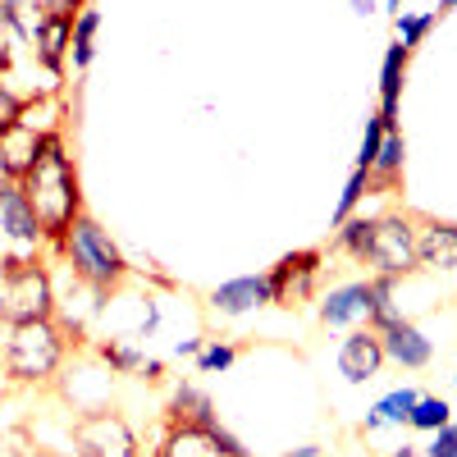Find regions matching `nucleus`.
<instances>
[{
	"mask_svg": "<svg viewBox=\"0 0 457 457\" xmlns=\"http://www.w3.org/2000/svg\"><path fill=\"white\" fill-rule=\"evenodd\" d=\"M23 197L32 202L37 220H42L46 238L60 243L64 228L83 215V187H79V170H73L69 151H64V137L60 133H46L42 142V156L32 161V170L19 179Z\"/></svg>",
	"mask_w": 457,
	"mask_h": 457,
	"instance_id": "1",
	"label": "nucleus"
},
{
	"mask_svg": "<svg viewBox=\"0 0 457 457\" xmlns=\"http://www.w3.org/2000/svg\"><path fill=\"white\" fill-rule=\"evenodd\" d=\"M60 252H64V261H69L73 279L87 284L92 293H114V288L129 279V270H133L129 256H124V247L114 243L110 228H105L101 220H92L87 211L64 228Z\"/></svg>",
	"mask_w": 457,
	"mask_h": 457,
	"instance_id": "2",
	"label": "nucleus"
},
{
	"mask_svg": "<svg viewBox=\"0 0 457 457\" xmlns=\"http://www.w3.org/2000/svg\"><path fill=\"white\" fill-rule=\"evenodd\" d=\"M64 334L55 320L5 325V375L14 385H42L64 361Z\"/></svg>",
	"mask_w": 457,
	"mask_h": 457,
	"instance_id": "3",
	"label": "nucleus"
},
{
	"mask_svg": "<svg viewBox=\"0 0 457 457\" xmlns=\"http://www.w3.org/2000/svg\"><path fill=\"white\" fill-rule=\"evenodd\" d=\"M55 279L46 265H19L0 270V325H32V320H55Z\"/></svg>",
	"mask_w": 457,
	"mask_h": 457,
	"instance_id": "4",
	"label": "nucleus"
},
{
	"mask_svg": "<svg viewBox=\"0 0 457 457\" xmlns=\"http://www.w3.org/2000/svg\"><path fill=\"white\" fill-rule=\"evenodd\" d=\"M375 275H385V279H398L407 270H416V224L407 215H379L375 228H370V247L361 256Z\"/></svg>",
	"mask_w": 457,
	"mask_h": 457,
	"instance_id": "5",
	"label": "nucleus"
},
{
	"mask_svg": "<svg viewBox=\"0 0 457 457\" xmlns=\"http://www.w3.org/2000/svg\"><path fill=\"white\" fill-rule=\"evenodd\" d=\"M73 453L79 457H137V435L120 411L96 407L73 421Z\"/></svg>",
	"mask_w": 457,
	"mask_h": 457,
	"instance_id": "6",
	"label": "nucleus"
},
{
	"mask_svg": "<svg viewBox=\"0 0 457 457\" xmlns=\"http://www.w3.org/2000/svg\"><path fill=\"white\" fill-rule=\"evenodd\" d=\"M270 307H302L312 293H316V279H320V252L316 247H302V252H288L270 265Z\"/></svg>",
	"mask_w": 457,
	"mask_h": 457,
	"instance_id": "7",
	"label": "nucleus"
},
{
	"mask_svg": "<svg viewBox=\"0 0 457 457\" xmlns=\"http://www.w3.org/2000/svg\"><path fill=\"white\" fill-rule=\"evenodd\" d=\"M0 234L19 247V256H32L37 247L46 243V228H42V220H37V211H32V202L23 197L19 183H10L5 197H0Z\"/></svg>",
	"mask_w": 457,
	"mask_h": 457,
	"instance_id": "8",
	"label": "nucleus"
},
{
	"mask_svg": "<svg viewBox=\"0 0 457 457\" xmlns=\"http://www.w3.org/2000/svg\"><path fill=\"white\" fill-rule=\"evenodd\" d=\"M375 316V279H357L329 288V297L320 302V325L338 329V325H370Z\"/></svg>",
	"mask_w": 457,
	"mask_h": 457,
	"instance_id": "9",
	"label": "nucleus"
},
{
	"mask_svg": "<svg viewBox=\"0 0 457 457\" xmlns=\"http://www.w3.org/2000/svg\"><path fill=\"white\" fill-rule=\"evenodd\" d=\"M379 366H385V343H379L375 329L361 325L338 343V370H343L348 385H366V379L379 375Z\"/></svg>",
	"mask_w": 457,
	"mask_h": 457,
	"instance_id": "10",
	"label": "nucleus"
},
{
	"mask_svg": "<svg viewBox=\"0 0 457 457\" xmlns=\"http://www.w3.org/2000/svg\"><path fill=\"white\" fill-rule=\"evenodd\" d=\"M42 142H46V129H32L28 120H19L14 129L0 133V170H5L10 183H19L32 170V161L42 156Z\"/></svg>",
	"mask_w": 457,
	"mask_h": 457,
	"instance_id": "11",
	"label": "nucleus"
},
{
	"mask_svg": "<svg viewBox=\"0 0 457 457\" xmlns=\"http://www.w3.org/2000/svg\"><path fill=\"white\" fill-rule=\"evenodd\" d=\"M379 343H385V361H398L407 370H426L435 357V343L416 329L411 320H394L379 329Z\"/></svg>",
	"mask_w": 457,
	"mask_h": 457,
	"instance_id": "12",
	"label": "nucleus"
},
{
	"mask_svg": "<svg viewBox=\"0 0 457 457\" xmlns=\"http://www.w3.org/2000/svg\"><path fill=\"white\" fill-rule=\"evenodd\" d=\"M206 302H211V312H220V316H247L256 307H270V279L265 275H238V279L220 284Z\"/></svg>",
	"mask_w": 457,
	"mask_h": 457,
	"instance_id": "13",
	"label": "nucleus"
},
{
	"mask_svg": "<svg viewBox=\"0 0 457 457\" xmlns=\"http://www.w3.org/2000/svg\"><path fill=\"white\" fill-rule=\"evenodd\" d=\"M416 261L430 270H457V224L448 220H421L416 228Z\"/></svg>",
	"mask_w": 457,
	"mask_h": 457,
	"instance_id": "14",
	"label": "nucleus"
},
{
	"mask_svg": "<svg viewBox=\"0 0 457 457\" xmlns=\"http://www.w3.org/2000/svg\"><path fill=\"white\" fill-rule=\"evenodd\" d=\"M69 37H73V19L64 14H42L32 28V51H37V64L46 73H64V55H69Z\"/></svg>",
	"mask_w": 457,
	"mask_h": 457,
	"instance_id": "15",
	"label": "nucleus"
},
{
	"mask_svg": "<svg viewBox=\"0 0 457 457\" xmlns=\"http://www.w3.org/2000/svg\"><path fill=\"white\" fill-rule=\"evenodd\" d=\"M165 411H170V426H187V430H211V426L220 421L211 394H206V389H197L193 379L174 385V394H170Z\"/></svg>",
	"mask_w": 457,
	"mask_h": 457,
	"instance_id": "16",
	"label": "nucleus"
},
{
	"mask_svg": "<svg viewBox=\"0 0 457 457\" xmlns=\"http://www.w3.org/2000/svg\"><path fill=\"white\" fill-rule=\"evenodd\" d=\"M407 60L411 51L403 42H394L385 51V64H379V120H385V129H398V105H403V79H407Z\"/></svg>",
	"mask_w": 457,
	"mask_h": 457,
	"instance_id": "17",
	"label": "nucleus"
},
{
	"mask_svg": "<svg viewBox=\"0 0 457 457\" xmlns=\"http://www.w3.org/2000/svg\"><path fill=\"white\" fill-rule=\"evenodd\" d=\"M96 32H101V10L83 5L79 19H73V37H69V55H73V69L79 73H87L96 60Z\"/></svg>",
	"mask_w": 457,
	"mask_h": 457,
	"instance_id": "18",
	"label": "nucleus"
},
{
	"mask_svg": "<svg viewBox=\"0 0 457 457\" xmlns=\"http://www.w3.org/2000/svg\"><path fill=\"white\" fill-rule=\"evenodd\" d=\"M403 156H407V142H403V133L398 129H389L385 133V146H379V156H375V165H370V187H394L398 183V174H403Z\"/></svg>",
	"mask_w": 457,
	"mask_h": 457,
	"instance_id": "19",
	"label": "nucleus"
},
{
	"mask_svg": "<svg viewBox=\"0 0 457 457\" xmlns=\"http://www.w3.org/2000/svg\"><path fill=\"white\" fill-rule=\"evenodd\" d=\"M421 398L416 389H394L385 394L370 411H366V430H379V426H407V416H411V403Z\"/></svg>",
	"mask_w": 457,
	"mask_h": 457,
	"instance_id": "20",
	"label": "nucleus"
},
{
	"mask_svg": "<svg viewBox=\"0 0 457 457\" xmlns=\"http://www.w3.org/2000/svg\"><path fill=\"white\" fill-rule=\"evenodd\" d=\"M156 457H215V448H211L206 430L170 426V430H165V439H161V448H156Z\"/></svg>",
	"mask_w": 457,
	"mask_h": 457,
	"instance_id": "21",
	"label": "nucleus"
},
{
	"mask_svg": "<svg viewBox=\"0 0 457 457\" xmlns=\"http://www.w3.org/2000/svg\"><path fill=\"white\" fill-rule=\"evenodd\" d=\"M453 421V407H448V398H435V394H421L411 403V416H407V426L411 430H426V435H435V430H444Z\"/></svg>",
	"mask_w": 457,
	"mask_h": 457,
	"instance_id": "22",
	"label": "nucleus"
},
{
	"mask_svg": "<svg viewBox=\"0 0 457 457\" xmlns=\"http://www.w3.org/2000/svg\"><path fill=\"white\" fill-rule=\"evenodd\" d=\"M96 357H101L114 375H137V366L146 361L142 348H137V343H129V338H105V343H96Z\"/></svg>",
	"mask_w": 457,
	"mask_h": 457,
	"instance_id": "23",
	"label": "nucleus"
},
{
	"mask_svg": "<svg viewBox=\"0 0 457 457\" xmlns=\"http://www.w3.org/2000/svg\"><path fill=\"white\" fill-rule=\"evenodd\" d=\"M370 228H375V220L370 215H353V220H343L338 224V247L348 252V256H366V247H370Z\"/></svg>",
	"mask_w": 457,
	"mask_h": 457,
	"instance_id": "24",
	"label": "nucleus"
},
{
	"mask_svg": "<svg viewBox=\"0 0 457 457\" xmlns=\"http://www.w3.org/2000/svg\"><path fill=\"white\" fill-rule=\"evenodd\" d=\"M439 23V10H421V14H398L394 19V32H398V42L411 51V46H421L426 42V32Z\"/></svg>",
	"mask_w": 457,
	"mask_h": 457,
	"instance_id": "25",
	"label": "nucleus"
},
{
	"mask_svg": "<svg viewBox=\"0 0 457 457\" xmlns=\"http://www.w3.org/2000/svg\"><path fill=\"white\" fill-rule=\"evenodd\" d=\"M366 187H370V174H366V170H353L348 183H343V193H338V202H334V224H343V220L357 215V206H361V197H366Z\"/></svg>",
	"mask_w": 457,
	"mask_h": 457,
	"instance_id": "26",
	"label": "nucleus"
},
{
	"mask_svg": "<svg viewBox=\"0 0 457 457\" xmlns=\"http://www.w3.org/2000/svg\"><path fill=\"white\" fill-rule=\"evenodd\" d=\"M238 361V348H234V343H202V353H197V370L202 375H215V370H228V366H234Z\"/></svg>",
	"mask_w": 457,
	"mask_h": 457,
	"instance_id": "27",
	"label": "nucleus"
},
{
	"mask_svg": "<svg viewBox=\"0 0 457 457\" xmlns=\"http://www.w3.org/2000/svg\"><path fill=\"white\" fill-rule=\"evenodd\" d=\"M385 120L379 114H366V137H361V151H357V170H366L370 174V165H375V156H379V146H385Z\"/></svg>",
	"mask_w": 457,
	"mask_h": 457,
	"instance_id": "28",
	"label": "nucleus"
},
{
	"mask_svg": "<svg viewBox=\"0 0 457 457\" xmlns=\"http://www.w3.org/2000/svg\"><path fill=\"white\" fill-rule=\"evenodd\" d=\"M206 439H211L215 457H252V453H247V444H243V439H238L234 430H224L220 421H215V426L206 430Z\"/></svg>",
	"mask_w": 457,
	"mask_h": 457,
	"instance_id": "29",
	"label": "nucleus"
},
{
	"mask_svg": "<svg viewBox=\"0 0 457 457\" xmlns=\"http://www.w3.org/2000/svg\"><path fill=\"white\" fill-rule=\"evenodd\" d=\"M23 105H28V101H23V96H14V92H10V83L0 79V133L14 129V124L23 120Z\"/></svg>",
	"mask_w": 457,
	"mask_h": 457,
	"instance_id": "30",
	"label": "nucleus"
},
{
	"mask_svg": "<svg viewBox=\"0 0 457 457\" xmlns=\"http://www.w3.org/2000/svg\"><path fill=\"white\" fill-rule=\"evenodd\" d=\"M28 5L37 14H64V19H79V10L87 5V0H28Z\"/></svg>",
	"mask_w": 457,
	"mask_h": 457,
	"instance_id": "31",
	"label": "nucleus"
},
{
	"mask_svg": "<svg viewBox=\"0 0 457 457\" xmlns=\"http://www.w3.org/2000/svg\"><path fill=\"white\" fill-rule=\"evenodd\" d=\"M426 457H457V426H453V421H448L444 430H435V439H430Z\"/></svg>",
	"mask_w": 457,
	"mask_h": 457,
	"instance_id": "32",
	"label": "nucleus"
},
{
	"mask_svg": "<svg viewBox=\"0 0 457 457\" xmlns=\"http://www.w3.org/2000/svg\"><path fill=\"white\" fill-rule=\"evenodd\" d=\"M137 375H142V379H161V375H165V361H161V357H146V361L137 366Z\"/></svg>",
	"mask_w": 457,
	"mask_h": 457,
	"instance_id": "33",
	"label": "nucleus"
},
{
	"mask_svg": "<svg viewBox=\"0 0 457 457\" xmlns=\"http://www.w3.org/2000/svg\"><path fill=\"white\" fill-rule=\"evenodd\" d=\"M202 353V338H179L174 343V357H197Z\"/></svg>",
	"mask_w": 457,
	"mask_h": 457,
	"instance_id": "34",
	"label": "nucleus"
},
{
	"mask_svg": "<svg viewBox=\"0 0 457 457\" xmlns=\"http://www.w3.org/2000/svg\"><path fill=\"white\" fill-rule=\"evenodd\" d=\"M284 457H325V453H320V444H302V448H288Z\"/></svg>",
	"mask_w": 457,
	"mask_h": 457,
	"instance_id": "35",
	"label": "nucleus"
},
{
	"mask_svg": "<svg viewBox=\"0 0 457 457\" xmlns=\"http://www.w3.org/2000/svg\"><path fill=\"white\" fill-rule=\"evenodd\" d=\"M348 5H353L357 19H370V14H375V0H348Z\"/></svg>",
	"mask_w": 457,
	"mask_h": 457,
	"instance_id": "36",
	"label": "nucleus"
},
{
	"mask_svg": "<svg viewBox=\"0 0 457 457\" xmlns=\"http://www.w3.org/2000/svg\"><path fill=\"white\" fill-rule=\"evenodd\" d=\"M439 5H444V10H457V0H439ZM444 10H439V14H444Z\"/></svg>",
	"mask_w": 457,
	"mask_h": 457,
	"instance_id": "37",
	"label": "nucleus"
},
{
	"mask_svg": "<svg viewBox=\"0 0 457 457\" xmlns=\"http://www.w3.org/2000/svg\"><path fill=\"white\" fill-rule=\"evenodd\" d=\"M385 5H389V10H398V5H403V0H385Z\"/></svg>",
	"mask_w": 457,
	"mask_h": 457,
	"instance_id": "38",
	"label": "nucleus"
},
{
	"mask_svg": "<svg viewBox=\"0 0 457 457\" xmlns=\"http://www.w3.org/2000/svg\"><path fill=\"white\" fill-rule=\"evenodd\" d=\"M453 385H457V375H453Z\"/></svg>",
	"mask_w": 457,
	"mask_h": 457,
	"instance_id": "39",
	"label": "nucleus"
},
{
	"mask_svg": "<svg viewBox=\"0 0 457 457\" xmlns=\"http://www.w3.org/2000/svg\"><path fill=\"white\" fill-rule=\"evenodd\" d=\"M69 457H79V453H69Z\"/></svg>",
	"mask_w": 457,
	"mask_h": 457,
	"instance_id": "40",
	"label": "nucleus"
}]
</instances>
